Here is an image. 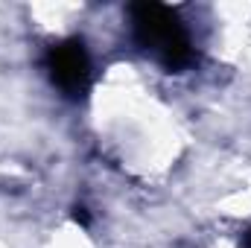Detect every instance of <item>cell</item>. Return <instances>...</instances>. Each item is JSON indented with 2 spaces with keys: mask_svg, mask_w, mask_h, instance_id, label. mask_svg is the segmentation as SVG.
<instances>
[{
  "mask_svg": "<svg viewBox=\"0 0 251 248\" xmlns=\"http://www.w3.org/2000/svg\"><path fill=\"white\" fill-rule=\"evenodd\" d=\"M47 70L53 85L67 97H82L91 85V56L79 38H64L47 50Z\"/></svg>",
  "mask_w": 251,
  "mask_h": 248,
  "instance_id": "cell-2",
  "label": "cell"
},
{
  "mask_svg": "<svg viewBox=\"0 0 251 248\" xmlns=\"http://www.w3.org/2000/svg\"><path fill=\"white\" fill-rule=\"evenodd\" d=\"M134 41L167 70H184L193 62V41L178 12L161 3H134L128 9Z\"/></svg>",
  "mask_w": 251,
  "mask_h": 248,
  "instance_id": "cell-1",
  "label": "cell"
},
{
  "mask_svg": "<svg viewBox=\"0 0 251 248\" xmlns=\"http://www.w3.org/2000/svg\"><path fill=\"white\" fill-rule=\"evenodd\" d=\"M76 222H82V225H88V213H85V207H76Z\"/></svg>",
  "mask_w": 251,
  "mask_h": 248,
  "instance_id": "cell-3",
  "label": "cell"
},
{
  "mask_svg": "<svg viewBox=\"0 0 251 248\" xmlns=\"http://www.w3.org/2000/svg\"><path fill=\"white\" fill-rule=\"evenodd\" d=\"M246 248H251V231H249V237H246Z\"/></svg>",
  "mask_w": 251,
  "mask_h": 248,
  "instance_id": "cell-4",
  "label": "cell"
}]
</instances>
